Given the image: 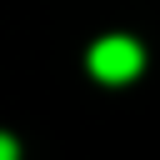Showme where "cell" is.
<instances>
[{"instance_id":"cell-2","label":"cell","mask_w":160,"mask_h":160,"mask_svg":"<svg viewBox=\"0 0 160 160\" xmlns=\"http://www.w3.org/2000/svg\"><path fill=\"white\" fill-rule=\"evenodd\" d=\"M0 160H20V145H15L5 130H0Z\"/></svg>"},{"instance_id":"cell-1","label":"cell","mask_w":160,"mask_h":160,"mask_svg":"<svg viewBox=\"0 0 160 160\" xmlns=\"http://www.w3.org/2000/svg\"><path fill=\"white\" fill-rule=\"evenodd\" d=\"M140 65H145V50H140L130 35H105V40H95V50H90V75L105 80V85L135 80Z\"/></svg>"}]
</instances>
